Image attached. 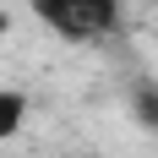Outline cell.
Returning a JSON list of instances; mask_svg holds the SVG:
<instances>
[{
    "mask_svg": "<svg viewBox=\"0 0 158 158\" xmlns=\"http://www.w3.org/2000/svg\"><path fill=\"white\" fill-rule=\"evenodd\" d=\"M27 11L44 27H55L60 38H77V44L109 38L120 27V0H27Z\"/></svg>",
    "mask_w": 158,
    "mask_h": 158,
    "instance_id": "obj_1",
    "label": "cell"
},
{
    "mask_svg": "<svg viewBox=\"0 0 158 158\" xmlns=\"http://www.w3.org/2000/svg\"><path fill=\"white\" fill-rule=\"evenodd\" d=\"M22 120H27V98L16 93V87H0V142H6V136H16V131H22Z\"/></svg>",
    "mask_w": 158,
    "mask_h": 158,
    "instance_id": "obj_2",
    "label": "cell"
},
{
    "mask_svg": "<svg viewBox=\"0 0 158 158\" xmlns=\"http://www.w3.org/2000/svg\"><path fill=\"white\" fill-rule=\"evenodd\" d=\"M131 114H136L147 131H158V82H136V87H131Z\"/></svg>",
    "mask_w": 158,
    "mask_h": 158,
    "instance_id": "obj_3",
    "label": "cell"
}]
</instances>
